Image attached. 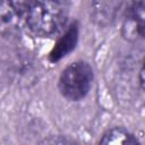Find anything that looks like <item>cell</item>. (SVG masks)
<instances>
[{"mask_svg": "<svg viewBox=\"0 0 145 145\" xmlns=\"http://www.w3.org/2000/svg\"><path fill=\"white\" fill-rule=\"evenodd\" d=\"M70 0H28L26 25L37 36H50L65 24Z\"/></svg>", "mask_w": 145, "mask_h": 145, "instance_id": "6da1fadb", "label": "cell"}, {"mask_svg": "<svg viewBox=\"0 0 145 145\" xmlns=\"http://www.w3.org/2000/svg\"><path fill=\"white\" fill-rule=\"evenodd\" d=\"M93 82V70L87 62L77 61L69 65L60 75V93L70 101L83 99L89 91Z\"/></svg>", "mask_w": 145, "mask_h": 145, "instance_id": "7a4b0ae2", "label": "cell"}, {"mask_svg": "<svg viewBox=\"0 0 145 145\" xmlns=\"http://www.w3.org/2000/svg\"><path fill=\"white\" fill-rule=\"evenodd\" d=\"M28 0H0V35L7 39L18 37L26 24Z\"/></svg>", "mask_w": 145, "mask_h": 145, "instance_id": "3957f363", "label": "cell"}, {"mask_svg": "<svg viewBox=\"0 0 145 145\" xmlns=\"http://www.w3.org/2000/svg\"><path fill=\"white\" fill-rule=\"evenodd\" d=\"M122 35L130 41L144 36V0H133L122 25Z\"/></svg>", "mask_w": 145, "mask_h": 145, "instance_id": "277c9868", "label": "cell"}, {"mask_svg": "<svg viewBox=\"0 0 145 145\" xmlns=\"http://www.w3.org/2000/svg\"><path fill=\"white\" fill-rule=\"evenodd\" d=\"M125 0H93L91 5V18L101 27L110 25L118 16Z\"/></svg>", "mask_w": 145, "mask_h": 145, "instance_id": "5b68a950", "label": "cell"}, {"mask_svg": "<svg viewBox=\"0 0 145 145\" xmlns=\"http://www.w3.org/2000/svg\"><path fill=\"white\" fill-rule=\"evenodd\" d=\"M100 143L106 144V145L108 144L130 145V144H137L138 140H137V138L134 137V135H131L130 133H128L127 130H125L122 128H112L103 135Z\"/></svg>", "mask_w": 145, "mask_h": 145, "instance_id": "8992f818", "label": "cell"}, {"mask_svg": "<svg viewBox=\"0 0 145 145\" xmlns=\"http://www.w3.org/2000/svg\"><path fill=\"white\" fill-rule=\"evenodd\" d=\"M76 39H77V28H76V26H71L67 31L65 36L58 42L57 46L53 49V51L51 53L52 59L53 60H58L59 58L63 57L68 51H70L74 48Z\"/></svg>", "mask_w": 145, "mask_h": 145, "instance_id": "52a82bcc", "label": "cell"}]
</instances>
